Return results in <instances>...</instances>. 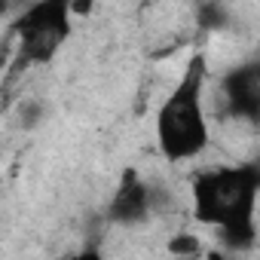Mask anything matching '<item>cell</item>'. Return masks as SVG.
<instances>
[{
	"mask_svg": "<svg viewBox=\"0 0 260 260\" xmlns=\"http://www.w3.org/2000/svg\"><path fill=\"white\" fill-rule=\"evenodd\" d=\"M257 166H217L193 178V217L217 230L226 251H251L257 242Z\"/></svg>",
	"mask_w": 260,
	"mask_h": 260,
	"instance_id": "1",
	"label": "cell"
},
{
	"mask_svg": "<svg viewBox=\"0 0 260 260\" xmlns=\"http://www.w3.org/2000/svg\"><path fill=\"white\" fill-rule=\"evenodd\" d=\"M205 55L196 52L187 61L184 77L162 101L156 116V141L169 162H187L208 147V122H205Z\"/></svg>",
	"mask_w": 260,
	"mask_h": 260,
	"instance_id": "2",
	"label": "cell"
},
{
	"mask_svg": "<svg viewBox=\"0 0 260 260\" xmlns=\"http://www.w3.org/2000/svg\"><path fill=\"white\" fill-rule=\"evenodd\" d=\"M71 4L64 0H43V4L25 7L16 22L10 25L13 37H16V55L7 68L10 77H22L28 68L37 64H49L58 52V46L68 40L71 34Z\"/></svg>",
	"mask_w": 260,
	"mask_h": 260,
	"instance_id": "3",
	"label": "cell"
},
{
	"mask_svg": "<svg viewBox=\"0 0 260 260\" xmlns=\"http://www.w3.org/2000/svg\"><path fill=\"white\" fill-rule=\"evenodd\" d=\"M220 107L230 119H260V64H242L220 80Z\"/></svg>",
	"mask_w": 260,
	"mask_h": 260,
	"instance_id": "4",
	"label": "cell"
},
{
	"mask_svg": "<svg viewBox=\"0 0 260 260\" xmlns=\"http://www.w3.org/2000/svg\"><path fill=\"white\" fill-rule=\"evenodd\" d=\"M150 184L135 172V169H125L113 196H110V205H107V217L110 223L116 226H138L150 217Z\"/></svg>",
	"mask_w": 260,
	"mask_h": 260,
	"instance_id": "5",
	"label": "cell"
},
{
	"mask_svg": "<svg viewBox=\"0 0 260 260\" xmlns=\"http://www.w3.org/2000/svg\"><path fill=\"white\" fill-rule=\"evenodd\" d=\"M169 254H175V257H196V254H202V242L193 233H178V236L169 239Z\"/></svg>",
	"mask_w": 260,
	"mask_h": 260,
	"instance_id": "6",
	"label": "cell"
},
{
	"mask_svg": "<svg viewBox=\"0 0 260 260\" xmlns=\"http://www.w3.org/2000/svg\"><path fill=\"white\" fill-rule=\"evenodd\" d=\"M16 113H19V122H22L25 128L37 125V122L43 119V107H40V101H19V104H16Z\"/></svg>",
	"mask_w": 260,
	"mask_h": 260,
	"instance_id": "7",
	"label": "cell"
},
{
	"mask_svg": "<svg viewBox=\"0 0 260 260\" xmlns=\"http://www.w3.org/2000/svg\"><path fill=\"white\" fill-rule=\"evenodd\" d=\"M223 16H226V10H223L220 4H205V7H199V25H202V28H220Z\"/></svg>",
	"mask_w": 260,
	"mask_h": 260,
	"instance_id": "8",
	"label": "cell"
},
{
	"mask_svg": "<svg viewBox=\"0 0 260 260\" xmlns=\"http://www.w3.org/2000/svg\"><path fill=\"white\" fill-rule=\"evenodd\" d=\"M13 55H16V37H13V31L7 28V34H0V71L10 68Z\"/></svg>",
	"mask_w": 260,
	"mask_h": 260,
	"instance_id": "9",
	"label": "cell"
},
{
	"mask_svg": "<svg viewBox=\"0 0 260 260\" xmlns=\"http://www.w3.org/2000/svg\"><path fill=\"white\" fill-rule=\"evenodd\" d=\"M68 260H107V257H104V251H101V248L89 245V248L77 251V254H74V257H68Z\"/></svg>",
	"mask_w": 260,
	"mask_h": 260,
	"instance_id": "10",
	"label": "cell"
},
{
	"mask_svg": "<svg viewBox=\"0 0 260 260\" xmlns=\"http://www.w3.org/2000/svg\"><path fill=\"white\" fill-rule=\"evenodd\" d=\"M205 260H233V257H230L226 251H217V248H214V251H208V254H205Z\"/></svg>",
	"mask_w": 260,
	"mask_h": 260,
	"instance_id": "11",
	"label": "cell"
},
{
	"mask_svg": "<svg viewBox=\"0 0 260 260\" xmlns=\"http://www.w3.org/2000/svg\"><path fill=\"white\" fill-rule=\"evenodd\" d=\"M7 13H10V4H4V0H0V19H4Z\"/></svg>",
	"mask_w": 260,
	"mask_h": 260,
	"instance_id": "12",
	"label": "cell"
}]
</instances>
